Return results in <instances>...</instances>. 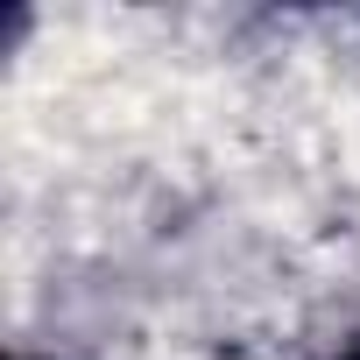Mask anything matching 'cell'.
Listing matches in <instances>:
<instances>
[]
</instances>
